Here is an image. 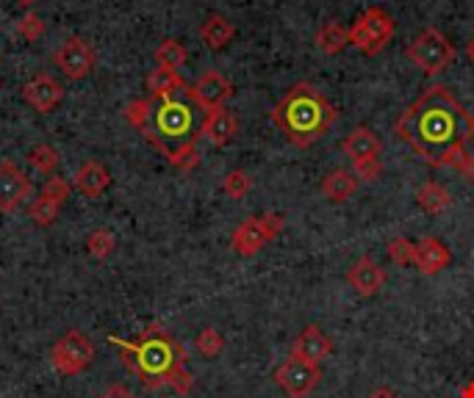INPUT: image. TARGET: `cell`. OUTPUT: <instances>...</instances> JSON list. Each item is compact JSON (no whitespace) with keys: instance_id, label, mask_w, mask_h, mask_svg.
Listing matches in <instances>:
<instances>
[{"instance_id":"1","label":"cell","mask_w":474,"mask_h":398,"mask_svg":"<svg viewBox=\"0 0 474 398\" xmlns=\"http://www.w3.org/2000/svg\"><path fill=\"white\" fill-rule=\"evenodd\" d=\"M394 133L425 163L458 166L474 139V117L444 83H430L394 122Z\"/></svg>"},{"instance_id":"2","label":"cell","mask_w":474,"mask_h":398,"mask_svg":"<svg viewBox=\"0 0 474 398\" xmlns=\"http://www.w3.org/2000/svg\"><path fill=\"white\" fill-rule=\"evenodd\" d=\"M111 346L119 349L122 362L136 374L145 390L170 387L178 395H189L195 387V376L189 374L186 349L170 335L162 324H150L136 341L109 338Z\"/></svg>"},{"instance_id":"3","label":"cell","mask_w":474,"mask_h":398,"mask_svg":"<svg viewBox=\"0 0 474 398\" xmlns=\"http://www.w3.org/2000/svg\"><path fill=\"white\" fill-rule=\"evenodd\" d=\"M269 119L280 127L294 147L305 150L320 142L336 122V108L330 100L308 81L294 83L280 103L269 111Z\"/></svg>"},{"instance_id":"4","label":"cell","mask_w":474,"mask_h":398,"mask_svg":"<svg viewBox=\"0 0 474 398\" xmlns=\"http://www.w3.org/2000/svg\"><path fill=\"white\" fill-rule=\"evenodd\" d=\"M203 119H206V111H200L192 100H189V94L186 100H178V97L155 100L150 125L142 130V136L164 158H170L175 150L186 144H198Z\"/></svg>"},{"instance_id":"5","label":"cell","mask_w":474,"mask_h":398,"mask_svg":"<svg viewBox=\"0 0 474 398\" xmlns=\"http://www.w3.org/2000/svg\"><path fill=\"white\" fill-rule=\"evenodd\" d=\"M408 58L414 61L419 73H425L427 78H435L455 61V45L438 28L430 25V28H422L417 33V39L408 45Z\"/></svg>"},{"instance_id":"6","label":"cell","mask_w":474,"mask_h":398,"mask_svg":"<svg viewBox=\"0 0 474 398\" xmlns=\"http://www.w3.org/2000/svg\"><path fill=\"white\" fill-rule=\"evenodd\" d=\"M397 33L394 17L383 6H369L353 25H350V45L364 56H377Z\"/></svg>"},{"instance_id":"7","label":"cell","mask_w":474,"mask_h":398,"mask_svg":"<svg viewBox=\"0 0 474 398\" xmlns=\"http://www.w3.org/2000/svg\"><path fill=\"white\" fill-rule=\"evenodd\" d=\"M283 227H286V219L283 213H261V216H250L244 219L231 236V249L239 257H252L261 249H267V244H272Z\"/></svg>"},{"instance_id":"8","label":"cell","mask_w":474,"mask_h":398,"mask_svg":"<svg viewBox=\"0 0 474 398\" xmlns=\"http://www.w3.org/2000/svg\"><path fill=\"white\" fill-rule=\"evenodd\" d=\"M50 362L61 376H78L94 362V343L81 329H70L53 343Z\"/></svg>"},{"instance_id":"9","label":"cell","mask_w":474,"mask_h":398,"mask_svg":"<svg viewBox=\"0 0 474 398\" xmlns=\"http://www.w3.org/2000/svg\"><path fill=\"white\" fill-rule=\"evenodd\" d=\"M320 382H322V365L305 362L294 354H289V359L280 362L275 371V385L289 398H308L320 387Z\"/></svg>"},{"instance_id":"10","label":"cell","mask_w":474,"mask_h":398,"mask_svg":"<svg viewBox=\"0 0 474 398\" xmlns=\"http://www.w3.org/2000/svg\"><path fill=\"white\" fill-rule=\"evenodd\" d=\"M53 64L58 66V73L65 78L83 81L86 75H92L94 66H98V53H94V48L83 37H70L56 48Z\"/></svg>"},{"instance_id":"11","label":"cell","mask_w":474,"mask_h":398,"mask_svg":"<svg viewBox=\"0 0 474 398\" xmlns=\"http://www.w3.org/2000/svg\"><path fill=\"white\" fill-rule=\"evenodd\" d=\"M189 100L200 108V111H214V108H223L228 100L233 97V83L216 70L203 73L192 86H186Z\"/></svg>"},{"instance_id":"12","label":"cell","mask_w":474,"mask_h":398,"mask_svg":"<svg viewBox=\"0 0 474 398\" xmlns=\"http://www.w3.org/2000/svg\"><path fill=\"white\" fill-rule=\"evenodd\" d=\"M70 191H73V183H67L65 177H48L42 194L34 199V203L28 205L31 221H34L37 227H42V229L50 227V224L56 221L58 211H61V205L67 203Z\"/></svg>"},{"instance_id":"13","label":"cell","mask_w":474,"mask_h":398,"mask_svg":"<svg viewBox=\"0 0 474 398\" xmlns=\"http://www.w3.org/2000/svg\"><path fill=\"white\" fill-rule=\"evenodd\" d=\"M34 194V183L17 163H0V213H14Z\"/></svg>"},{"instance_id":"14","label":"cell","mask_w":474,"mask_h":398,"mask_svg":"<svg viewBox=\"0 0 474 398\" xmlns=\"http://www.w3.org/2000/svg\"><path fill=\"white\" fill-rule=\"evenodd\" d=\"M22 100L40 114H53L61 106V100H65V86H61V81H56L48 73H37L34 78L25 81Z\"/></svg>"},{"instance_id":"15","label":"cell","mask_w":474,"mask_h":398,"mask_svg":"<svg viewBox=\"0 0 474 398\" xmlns=\"http://www.w3.org/2000/svg\"><path fill=\"white\" fill-rule=\"evenodd\" d=\"M386 280H389L386 269L372 255L358 257L350 269H347V282H350V288L364 298H372L381 293L386 288Z\"/></svg>"},{"instance_id":"16","label":"cell","mask_w":474,"mask_h":398,"mask_svg":"<svg viewBox=\"0 0 474 398\" xmlns=\"http://www.w3.org/2000/svg\"><path fill=\"white\" fill-rule=\"evenodd\" d=\"M292 354L305 359V362H313V365H322L330 354H333V341L328 338V332L316 324H308L297 341L292 343Z\"/></svg>"},{"instance_id":"17","label":"cell","mask_w":474,"mask_h":398,"mask_svg":"<svg viewBox=\"0 0 474 398\" xmlns=\"http://www.w3.org/2000/svg\"><path fill=\"white\" fill-rule=\"evenodd\" d=\"M344 155L350 158L353 163H364V160H377L383 152V144L377 139V133L372 127H353L347 133V139L341 142Z\"/></svg>"},{"instance_id":"18","label":"cell","mask_w":474,"mask_h":398,"mask_svg":"<svg viewBox=\"0 0 474 398\" xmlns=\"http://www.w3.org/2000/svg\"><path fill=\"white\" fill-rule=\"evenodd\" d=\"M109 186H111V175H109L106 166L98 163V160L81 163L78 169H75V175H73V188H75L81 196H86V199L103 196V194L109 191Z\"/></svg>"},{"instance_id":"19","label":"cell","mask_w":474,"mask_h":398,"mask_svg":"<svg viewBox=\"0 0 474 398\" xmlns=\"http://www.w3.org/2000/svg\"><path fill=\"white\" fill-rule=\"evenodd\" d=\"M450 260H452V252L447 249V244L441 241V238H433V236H427V238H422V241H417V269L425 274V277H435V274H441L450 265Z\"/></svg>"},{"instance_id":"20","label":"cell","mask_w":474,"mask_h":398,"mask_svg":"<svg viewBox=\"0 0 474 398\" xmlns=\"http://www.w3.org/2000/svg\"><path fill=\"white\" fill-rule=\"evenodd\" d=\"M236 133H239V119L223 106V108H214L206 114L200 136L208 139L214 147H225L236 139Z\"/></svg>"},{"instance_id":"21","label":"cell","mask_w":474,"mask_h":398,"mask_svg":"<svg viewBox=\"0 0 474 398\" xmlns=\"http://www.w3.org/2000/svg\"><path fill=\"white\" fill-rule=\"evenodd\" d=\"M236 28L225 14H208L200 25V39L208 50H223L233 42Z\"/></svg>"},{"instance_id":"22","label":"cell","mask_w":474,"mask_h":398,"mask_svg":"<svg viewBox=\"0 0 474 398\" xmlns=\"http://www.w3.org/2000/svg\"><path fill=\"white\" fill-rule=\"evenodd\" d=\"M414 199H417V205H419L425 213H430V216H438V213H444V211L452 208V194H450L444 186H441V183H435V180L422 183V186L417 188Z\"/></svg>"},{"instance_id":"23","label":"cell","mask_w":474,"mask_h":398,"mask_svg":"<svg viewBox=\"0 0 474 398\" xmlns=\"http://www.w3.org/2000/svg\"><path fill=\"white\" fill-rule=\"evenodd\" d=\"M322 194L330 199V203H347L356 191H358V177L356 172H347V169H333L322 177Z\"/></svg>"},{"instance_id":"24","label":"cell","mask_w":474,"mask_h":398,"mask_svg":"<svg viewBox=\"0 0 474 398\" xmlns=\"http://www.w3.org/2000/svg\"><path fill=\"white\" fill-rule=\"evenodd\" d=\"M147 89H150L153 100H170L178 91H186V81L175 70H167V66H155V70L147 75Z\"/></svg>"},{"instance_id":"25","label":"cell","mask_w":474,"mask_h":398,"mask_svg":"<svg viewBox=\"0 0 474 398\" xmlns=\"http://www.w3.org/2000/svg\"><path fill=\"white\" fill-rule=\"evenodd\" d=\"M313 42L325 56H338L347 45H350V28H344L336 20H328L320 30H316Z\"/></svg>"},{"instance_id":"26","label":"cell","mask_w":474,"mask_h":398,"mask_svg":"<svg viewBox=\"0 0 474 398\" xmlns=\"http://www.w3.org/2000/svg\"><path fill=\"white\" fill-rule=\"evenodd\" d=\"M117 249V236L111 229L106 227H98V229H92L89 236H86V252L94 257V260H109Z\"/></svg>"},{"instance_id":"27","label":"cell","mask_w":474,"mask_h":398,"mask_svg":"<svg viewBox=\"0 0 474 398\" xmlns=\"http://www.w3.org/2000/svg\"><path fill=\"white\" fill-rule=\"evenodd\" d=\"M61 155L53 144H37V147H31L28 152V163H31V169L50 177L56 172V166H58Z\"/></svg>"},{"instance_id":"28","label":"cell","mask_w":474,"mask_h":398,"mask_svg":"<svg viewBox=\"0 0 474 398\" xmlns=\"http://www.w3.org/2000/svg\"><path fill=\"white\" fill-rule=\"evenodd\" d=\"M155 61H158V66H167V70L178 73L180 66L189 61V53L178 39H164L162 45L155 48Z\"/></svg>"},{"instance_id":"29","label":"cell","mask_w":474,"mask_h":398,"mask_svg":"<svg viewBox=\"0 0 474 398\" xmlns=\"http://www.w3.org/2000/svg\"><path fill=\"white\" fill-rule=\"evenodd\" d=\"M195 349L206 357V359H214L223 354L225 349V338H223V332L214 329V326H203L198 332V338H195Z\"/></svg>"},{"instance_id":"30","label":"cell","mask_w":474,"mask_h":398,"mask_svg":"<svg viewBox=\"0 0 474 398\" xmlns=\"http://www.w3.org/2000/svg\"><path fill=\"white\" fill-rule=\"evenodd\" d=\"M153 106L155 100L153 97H142V100H134V103L125 108V122L134 125L136 130H145L150 125V117H153Z\"/></svg>"},{"instance_id":"31","label":"cell","mask_w":474,"mask_h":398,"mask_svg":"<svg viewBox=\"0 0 474 398\" xmlns=\"http://www.w3.org/2000/svg\"><path fill=\"white\" fill-rule=\"evenodd\" d=\"M45 20L37 14V12H25L22 17H20V22H17V33L25 39V42H40L42 37H45Z\"/></svg>"},{"instance_id":"32","label":"cell","mask_w":474,"mask_h":398,"mask_svg":"<svg viewBox=\"0 0 474 398\" xmlns=\"http://www.w3.org/2000/svg\"><path fill=\"white\" fill-rule=\"evenodd\" d=\"M389 257H391L397 265H402V269H408V265L417 263V244L410 241V238H405V236H397V238H391V244H389Z\"/></svg>"},{"instance_id":"33","label":"cell","mask_w":474,"mask_h":398,"mask_svg":"<svg viewBox=\"0 0 474 398\" xmlns=\"http://www.w3.org/2000/svg\"><path fill=\"white\" fill-rule=\"evenodd\" d=\"M252 188V177L244 172V169H231L223 180V191L231 196V199H244Z\"/></svg>"},{"instance_id":"34","label":"cell","mask_w":474,"mask_h":398,"mask_svg":"<svg viewBox=\"0 0 474 398\" xmlns=\"http://www.w3.org/2000/svg\"><path fill=\"white\" fill-rule=\"evenodd\" d=\"M167 160L175 166V169H180V172H195L198 166H200V152H198V144H186V147L175 150Z\"/></svg>"},{"instance_id":"35","label":"cell","mask_w":474,"mask_h":398,"mask_svg":"<svg viewBox=\"0 0 474 398\" xmlns=\"http://www.w3.org/2000/svg\"><path fill=\"white\" fill-rule=\"evenodd\" d=\"M353 172H356L358 180L374 183L377 177H381V172H383V163H381V158H377V160H364V163H353Z\"/></svg>"},{"instance_id":"36","label":"cell","mask_w":474,"mask_h":398,"mask_svg":"<svg viewBox=\"0 0 474 398\" xmlns=\"http://www.w3.org/2000/svg\"><path fill=\"white\" fill-rule=\"evenodd\" d=\"M455 169L466 177L469 186H474V152H463V158L458 160Z\"/></svg>"},{"instance_id":"37","label":"cell","mask_w":474,"mask_h":398,"mask_svg":"<svg viewBox=\"0 0 474 398\" xmlns=\"http://www.w3.org/2000/svg\"><path fill=\"white\" fill-rule=\"evenodd\" d=\"M101 398H136L128 387H125V385H111Z\"/></svg>"},{"instance_id":"38","label":"cell","mask_w":474,"mask_h":398,"mask_svg":"<svg viewBox=\"0 0 474 398\" xmlns=\"http://www.w3.org/2000/svg\"><path fill=\"white\" fill-rule=\"evenodd\" d=\"M369 398H397V393H394L389 385H377V387L369 393Z\"/></svg>"},{"instance_id":"39","label":"cell","mask_w":474,"mask_h":398,"mask_svg":"<svg viewBox=\"0 0 474 398\" xmlns=\"http://www.w3.org/2000/svg\"><path fill=\"white\" fill-rule=\"evenodd\" d=\"M461 398H474V382H469V385L463 387V393H461Z\"/></svg>"},{"instance_id":"40","label":"cell","mask_w":474,"mask_h":398,"mask_svg":"<svg viewBox=\"0 0 474 398\" xmlns=\"http://www.w3.org/2000/svg\"><path fill=\"white\" fill-rule=\"evenodd\" d=\"M466 56H469V61L474 64V37L469 39V45H466Z\"/></svg>"},{"instance_id":"41","label":"cell","mask_w":474,"mask_h":398,"mask_svg":"<svg viewBox=\"0 0 474 398\" xmlns=\"http://www.w3.org/2000/svg\"><path fill=\"white\" fill-rule=\"evenodd\" d=\"M17 4H20V6H25V9H31V6L37 4V0H17Z\"/></svg>"}]
</instances>
